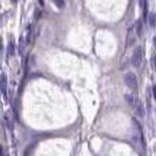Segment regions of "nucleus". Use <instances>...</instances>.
<instances>
[{
    "mask_svg": "<svg viewBox=\"0 0 156 156\" xmlns=\"http://www.w3.org/2000/svg\"><path fill=\"white\" fill-rule=\"evenodd\" d=\"M123 81H125L126 86L128 88H130L132 90H137V87H139V81L136 75L134 74L133 72H127L123 76Z\"/></svg>",
    "mask_w": 156,
    "mask_h": 156,
    "instance_id": "obj_1",
    "label": "nucleus"
},
{
    "mask_svg": "<svg viewBox=\"0 0 156 156\" xmlns=\"http://www.w3.org/2000/svg\"><path fill=\"white\" fill-rule=\"evenodd\" d=\"M34 16H35V20H39L40 18H41V9H40V8H37V9H35Z\"/></svg>",
    "mask_w": 156,
    "mask_h": 156,
    "instance_id": "obj_11",
    "label": "nucleus"
},
{
    "mask_svg": "<svg viewBox=\"0 0 156 156\" xmlns=\"http://www.w3.org/2000/svg\"><path fill=\"white\" fill-rule=\"evenodd\" d=\"M125 99H126V102L128 103V106H129L130 108H133V109H136V107L140 105V102H141L135 95H133V94H126Z\"/></svg>",
    "mask_w": 156,
    "mask_h": 156,
    "instance_id": "obj_4",
    "label": "nucleus"
},
{
    "mask_svg": "<svg viewBox=\"0 0 156 156\" xmlns=\"http://www.w3.org/2000/svg\"><path fill=\"white\" fill-rule=\"evenodd\" d=\"M148 25L151 28L156 27V13H150L148 16Z\"/></svg>",
    "mask_w": 156,
    "mask_h": 156,
    "instance_id": "obj_6",
    "label": "nucleus"
},
{
    "mask_svg": "<svg viewBox=\"0 0 156 156\" xmlns=\"http://www.w3.org/2000/svg\"><path fill=\"white\" fill-rule=\"evenodd\" d=\"M136 42V37H135V26H132L128 32H127V37H126V46L130 47Z\"/></svg>",
    "mask_w": 156,
    "mask_h": 156,
    "instance_id": "obj_3",
    "label": "nucleus"
},
{
    "mask_svg": "<svg viewBox=\"0 0 156 156\" xmlns=\"http://www.w3.org/2000/svg\"><path fill=\"white\" fill-rule=\"evenodd\" d=\"M135 31H136V35L141 38L142 35H143V23L141 20H139L137 23H136V26H135Z\"/></svg>",
    "mask_w": 156,
    "mask_h": 156,
    "instance_id": "obj_5",
    "label": "nucleus"
},
{
    "mask_svg": "<svg viewBox=\"0 0 156 156\" xmlns=\"http://www.w3.org/2000/svg\"><path fill=\"white\" fill-rule=\"evenodd\" d=\"M14 53H16V46H14V42L11 41L7 47V56L8 58H12L14 55Z\"/></svg>",
    "mask_w": 156,
    "mask_h": 156,
    "instance_id": "obj_7",
    "label": "nucleus"
},
{
    "mask_svg": "<svg viewBox=\"0 0 156 156\" xmlns=\"http://www.w3.org/2000/svg\"><path fill=\"white\" fill-rule=\"evenodd\" d=\"M135 110H136V114H137L140 117L144 116V107H143V105H142L141 102H140V105L136 107V109H135Z\"/></svg>",
    "mask_w": 156,
    "mask_h": 156,
    "instance_id": "obj_9",
    "label": "nucleus"
},
{
    "mask_svg": "<svg viewBox=\"0 0 156 156\" xmlns=\"http://www.w3.org/2000/svg\"><path fill=\"white\" fill-rule=\"evenodd\" d=\"M6 86H7V79H6V75L2 73V75H1V90H2L4 95L6 94Z\"/></svg>",
    "mask_w": 156,
    "mask_h": 156,
    "instance_id": "obj_8",
    "label": "nucleus"
},
{
    "mask_svg": "<svg viewBox=\"0 0 156 156\" xmlns=\"http://www.w3.org/2000/svg\"><path fill=\"white\" fill-rule=\"evenodd\" d=\"M153 67H154V69H156V54L153 56Z\"/></svg>",
    "mask_w": 156,
    "mask_h": 156,
    "instance_id": "obj_13",
    "label": "nucleus"
},
{
    "mask_svg": "<svg viewBox=\"0 0 156 156\" xmlns=\"http://www.w3.org/2000/svg\"><path fill=\"white\" fill-rule=\"evenodd\" d=\"M1 156H4V150L1 149Z\"/></svg>",
    "mask_w": 156,
    "mask_h": 156,
    "instance_id": "obj_14",
    "label": "nucleus"
},
{
    "mask_svg": "<svg viewBox=\"0 0 156 156\" xmlns=\"http://www.w3.org/2000/svg\"><path fill=\"white\" fill-rule=\"evenodd\" d=\"M142 59H143V51L141 47H136L133 52V56H132V65L133 67L137 68L140 67V65L142 63Z\"/></svg>",
    "mask_w": 156,
    "mask_h": 156,
    "instance_id": "obj_2",
    "label": "nucleus"
},
{
    "mask_svg": "<svg viewBox=\"0 0 156 156\" xmlns=\"http://www.w3.org/2000/svg\"><path fill=\"white\" fill-rule=\"evenodd\" d=\"M54 4L59 8H63V7H65V5H66V2H65V1H62V0H55Z\"/></svg>",
    "mask_w": 156,
    "mask_h": 156,
    "instance_id": "obj_10",
    "label": "nucleus"
},
{
    "mask_svg": "<svg viewBox=\"0 0 156 156\" xmlns=\"http://www.w3.org/2000/svg\"><path fill=\"white\" fill-rule=\"evenodd\" d=\"M153 95H154V100L156 101V85L153 86Z\"/></svg>",
    "mask_w": 156,
    "mask_h": 156,
    "instance_id": "obj_12",
    "label": "nucleus"
}]
</instances>
